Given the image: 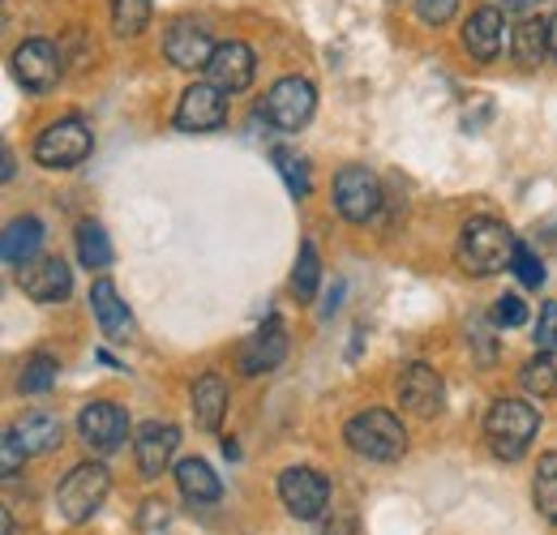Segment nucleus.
I'll use <instances>...</instances> for the list:
<instances>
[{"label":"nucleus","mask_w":557,"mask_h":535,"mask_svg":"<svg viewBox=\"0 0 557 535\" xmlns=\"http://www.w3.org/2000/svg\"><path fill=\"white\" fill-rule=\"evenodd\" d=\"M515 249H519V240L497 219H472L459 232V266L468 270V274H476V278L510 266L515 262Z\"/></svg>","instance_id":"obj_1"},{"label":"nucleus","mask_w":557,"mask_h":535,"mask_svg":"<svg viewBox=\"0 0 557 535\" xmlns=\"http://www.w3.org/2000/svg\"><path fill=\"white\" fill-rule=\"evenodd\" d=\"M344 437H348V446L356 455H364L373 463H399L404 450H408V428L386 407H369V411L351 415Z\"/></svg>","instance_id":"obj_2"},{"label":"nucleus","mask_w":557,"mask_h":535,"mask_svg":"<svg viewBox=\"0 0 557 535\" xmlns=\"http://www.w3.org/2000/svg\"><path fill=\"white\" fill-rule=\"evenodd\" d=\"M536 428H541V411L528 407L523 399H497L485 415L488 446H493V455L506 459V463H515V459L528 455V441L536 437Z\"/></svg>","instance_id":"obj_3"},{"label":"nucleus","mask_w":557,"mask_h":535,"mask_svg":"<svg viewBox=\"0 0 557 535\" xmlns=\"http://www.w3.org/2000/svg\"><path fill=\"white\" fill-rule=\"evenodd\" d=\"M108 488H112L108 468H99V463H82V468H73L70 475L61 480V488H57V506H61V514H65L70 523H86V519L108 501Z\"/></svg>","instance_id":"obj_4"},{"label":"nucleus","mask_w":557,"mask_h":535,"mask_svg":"<svg viewBox=\"0 0 557 535\" xmlns=\"http://www.w3.org/2000/svg\"><path fill=\"white\" fill-rule=\"evenodd\" d=\"M313 108H318V90H313L305 77H278L275 86L267 90L262 116H267L275 129H283V134H296V129L309 125Z\"/></svg>","instance_id":"obj_5"},{"label":"nucleus","mask_w":557,"mask_h":535,"mask_svg":"<svg viewBox=\"0 0 557 535\" xmlns=\"http://www.w3.org/2000/svg\"><path fill=\"white\" fill-rule=\"evenodd\" d=\"M278 501L287 506L292 519H322L331 506V480L313 468H287L278 475Z\"/></svg>","instance_id":"obj_6"},{"label":"nucleus","mask_w":557,"mask_h":535,"mask_svg":"<svg viewBox=\"0 0 557 535\" xmlns=\"http://www.w3.org/2000/svg\"><path fill=\"white\" fill-rule=\"evenodd\" d=\"M90 146H95L90 129L70 116V121H57V125H48L44 134L35 137V159L44 167H77L90 154Z\"/></svg>","instance_id":"obj_7"},{"label":"nucleus","mask_w":557,"mask_h":535,"mask_svg":"<svg viewBox=\"0 0 557 535\" xmlns=\"http://www.w3.org/2000/svg\"><path fill=\"white\" fill-rule=\"evenodd\" d=\"M335 206H339V214H344L348 223L373 219L377 206H382V181H377L369 167L351 163V167H344V172L335 176Z\"/></svg>","instance_id":"obj_8"},{"label":"nucleus","mask_w":557,"mask_h":535,"mask_svg":"<svg viewBox=\"0 0 557 535\" xmlns=\"http://www.w3.org/2000/svg\"><path fill=\"white\" fill-rule=\"evenodd\" d=\"M77 433H82V441H86L90 450L112 455V450H121L125 437H129V415H125V407H116V402H86L82 415H77Z\"/></svg>","instance_id":"obj_9"},{"label":"nucleus","mask_w":557,"mask_h":535,"mask_svg":"<svg viewBox=\"0 0 557 535\" xmlns=\"http://www.w3.org/2000/svg\"><path fill=\"white\" fill-rule=\"evenodd\" d=\"M223 121H227V90H219L214 82H194L181 95L176 125L185 134H207V129H219Z\"/></svg>","instance_id":"obj_10"},{"label":"nucleus","mask_w":557,"mask_h":535,"mask_svg":"<svg viewBox=\"0 0 557 535\" xmlns=\"http://www.w3.org/2000/svg\"><path fill=\"white\" fill-rule=\"evenodd\" d=\"M13 77H17L26 90H35V95L52 90L57 77H61V52H57V43H48V39H26V43L13 52Z\"/></svg>","instance_id":"obj_11"},{"label":"nucleus","mask_w":557,"mask_h":535,"mask_svg":"<svg viewBox=\"0 0 557 535\" xmlns=\"http://www.w3.org/2000/svg\"><path fill=\"white\" fill-rule=\"evenodd\" d=\"M214 48H219V43H210L207 26L194 22V17L172 22V26H168V39H163V57L176 69H189V73H194V69H207L210 57H214Z\"/></svg>","instance_id":"obj_12"},{"label":"nucleus","mask_w":557,"mask_h":535,"mask_svg":"<svg viewBox=\"0 0 557 535\" xmlns=\"http://www.w3.org/2000/svg\"><path fill=\"white\" fill-rule=\"evenodd\" d=\"M253 69H258L253 52H249L240 39H227V43L214 48V57H210V65H207V77L219 90L236 95V90H249V86H253Z\"/></svg>","instance_id":"obj_13"},{"label":"nucleus","mask_w":557,"mask_h":535,"mask_svg":"<svg viewBox=\"0 0 557 535\" xmlns=\"http://www.w3.org/2000/svg\"><path fill=\"white\" fill-rule=\"evenodd\" d=\"M17 287L39 304H57L73 291V274L61 258H39V262L17 270Z\"/></svg>","instance_id":"obj_14"},{"label":"nucleus","mask_w":557,"mask_h":535,"mask_svg":"<svg viewBox=\"0 0 557 535\" xmlns=\"http://www.w3.org/2000/svg\"><path fill=\"white\" fill-rule=\"evenodd\" d=\"M176 446H181V428H176V424H168V420H150V424H141V433H138L141 475L159 480V475L168 471V463H172Z\"/></svg>","instance_id":"obj_15"},{"label":"nucleus","mask_w":557,"mask_h":535,"mask_svg":"<svg viewBox=\"0 0 557 535\" xmlns=\"http://www.w3.org/2000/svg\"><path fill=\"white\" fill-rule=\"evenodd\" d=\"M399 402L408 407V411H417V415H437L442 407H446V386H442V377L429 369V364H412V369H404V377H399Z\"/></svg>","instance_id":"obj_16"},{"label":"nucleus","mask_w":557,"mask_h":535,"mask_svg":"<svg viewBox=\"0 0 557 535\" xmlns=\"http://www.w3.org/2000/svg\"><path fill=\"white\" fill-rule=\"evenodd\" d=\"M502 43H506V17H502V9H493V4L476 9L468 17V26H463V48L476 61H493L502 52Z\"/></svg>","instance_id":"obj_17"},{"label":"nucleus","mask_w":557,"mask_h":535,"mask_svg":"<svg viewBox=\"0 0 557 535\" xmlns=\"http://www.w3.org/2000/svg\"><path fill=\"white\" fill-rule=\"evenodd\" d=\"M90 309H95V322L108 338H129L134 331V318H129V304L116 296L112 278H95L90 287Z\"/></svg>","instance_id":"obj_18"},{"label":"nucleus","mask_w":557,"mask_h":535,"mask_svg":"<svg viewBox=\"0 0 557 535\" xmlns=\"http://www.w3.org/2000/svg\"><path fill=\"white\" fill-rule=\"evenodd\" d=\"M283 356H287V331L271 318L258 335L245 343V351H240V369H245L249 377H258V373H271Z\"/></svg>","instance_id":"obj_19"},{"label":"nucleus","mask_w":557,"mask_h":535,"mask_svg":"<svg viewBox=\"0 0 557 535\" xmlns=\"http://www.w3.org/2000/svg\"><path fill=\"white\" fill-rule=\"evenodd\" d=\"M39 245H44V223H39L35 214L13 219V223L4 227V262L13 270L30 266L35 253H39Z\"/></svg>","instance_id":"obj_20"},{"label":"nucleus","mask_w":557,"mask_h":535,"mask_svg":"<svg viewBox=\"0 0 557 535\" xmlns=\"http://www.w3.org/2000/svg\"><path fill=\"white\" fill-rule=\"evenodd\" d=\"M13 437L22 441L26 455H48V450L61 446V420L48 415V411H30V415H22L13 424Z\"/></svg>","instance_id":"obj_21"},{"label":"nucleus","mask_w":557,"mask_h":535,"mask_svg":"<svg viewBox=\"0 0 557 535\" xmlns=\"http://www.w3.org/2000/svg\"><path fill=\"white\" fill-rule=\"evenodd\" d=\"M176 484H181L185 501H194V506H210V501L223 497V480H219V475L210 471V463H202V459L176 463Z\"/></svg>","instance_id":"obj_22"},{"label":"nucleus","mask_w":557,"mask_h":535,"mask_svg":"<svg viewBox=\"0 0 557 535\" xmlns=\"http://www.w3.org/2000/svg\"><path fill=\"white\" fill-rule=\"evenodd\" d=\"M227 415V386L219 373H202L194 382V420L198 428H219Z\"/></svg>","instance_id":"obj_23"},{"label":"nucleus","mask_w":557,"mask_h":535,"mask_svg":"<svg viewBox=\"0 0 557 535\" xmlns=\"http://www.w3.org/2000/svg\"><path fill=\"white\" fill-rule=\"evenodd\" d=\"M510 48H515V61L519 69H541V61L549 57V22L541 17H523L510 35Z\"/></svg>","instance_id":"obj_24"},{"label":"nucleus","mask_w":557,"mask_h":535,"mask_svg":"<svg viewBox=\"0 0 557 535\" xmlns=\"http://www.w3.org/2000/svg\"><path fill=\"white\" fill-rule=\"evenodd\" d=\"M519 382H523V390H532L536 399H557V347L554 351H541L536 360H528L523 373H519Z\"/></svg>","instance_id":"obj_25"},{"label":"nucleus","mask_w":557,"mask_h":535,"mask_svg":"<svg viewBox=\"0 0 557 535\" xmlns=\"http://www.w3.org/2000/svg\"><path fill=\"white\" fill-rule=\"evenodd\" d=\"M77 258L86 270H108L112 266V240L99 223H77Z\"/></svg>","instance_id":"obj_26"},{"label":"nucleus","mask_w":557,"mask_h":535,"mask_svg":"<svg viewBox=\"0 0 557 535\" xmlns=\"http://www.w3.org/2000/svg\"><path fill=\"white\" fill-rule=\"evenodd\" d=\"M57 373H61V364L52 356H30L17 373V390L22 395H48L57 386Z\"/></svg>","instance_id":"obj_27"},{"label":"nucleus","mask_w":557,"mask_h":535,"mask_svg":"<svg viewBox=\"0 0 557 535\" xmlns=\"http://www.w3.org/2000/svg\"><path fill=\"white\" fill-rule=\"evenodd\" d=\"M318 283H322V262H318V249L305 240L300 253H296V270H292V291H296V300H313V296H318Z\"/></svg>","instance_id":"obj_28"},{"label":"nucleus","mask_w":557,"mask_h":535,"mask_svg":"<svg viewBox=\"0 0 557 535\" xmlns=\"http://www.w3.org/2000/svg\"><path fill=\"white\" fill-rule=\"evenodd\" d=\"M532 497H536V510L557 523V455H545L536 463V484H532Z\"/></svg>","instance_id":"obj_29"},{"label":"nucleus","mask_w":557,"mask_h":535,"mask_svg":"<svg viewBox=\"0 0 557 535\" xmlns=\"http://www.w3.org/2000/svg\"><path fill=\"white\" fill-rule=\"evenodd\" d=\"M150 22V0H112V30L121 39H134Z\"/></svg>","instance_id":"obj_30"},{"label":"nucleus","mask_w":557,"mask_h":535,"mask_svg":"<svg viewBox=\"0 0 557 535\" xmlns=\"http://www.w3.org/2000/svg\"><path fill=\"white\" fill-rule=\"evenodd\" d=\"M271 159H275V167L283 172L287 189H292L296 198H309V159H300V154H292V150H275Z\"/></svg>","instance_id":"obj_31"},{"label":"nucleus","mask_w":557,"mask_h":535,"mask_svg":"<svg viewBox=\"0 0 557 535\" xmlns=\"http://www.w3.org/2000/svg\"><path fill=\"white\" fill-rule=\"evenodd\" d=\"M510 270L519 274V283H523V287H541V283H545V266H541V258H536L528 245H519V249H515Z\"/></svg>","instance_id":"obj_32"},{"label":"nucleus","mask_w":557,"mask_h":535,"mask_svg":"<svg viewBox=\"0 0 557 535\" xmlns=\"http://www.w3.org/2000/svg\"><path fill=\"white\" fill-rule=\"evenodd\" d=\"M412 9H417V17L424 26H446L455 17L459 0H412Z\"/></svg>","instance_id":"obj_33"},{"label":"nucleus","mask_w":557,"mask_h":535,"mask_svg":"<svg viewBox=\"0 0 557 535\" xmlns=\"http://www.w3.org/2000/svg\"><path fill=\"white\" fill-rule=\"evenodd\" d=\"M168 523H172V510H168L159 497H150V501L141 506V519H138L141 535H163L168 532Z\"/></svg>","instance_id":"obj_34"},{"label":"nucleus","mask_w":557,"mask_h":535,"mask_svg":"<svg viewBox=\"0 0 557 535\" xmlns=\"http://www.w3.org/2000/svg\"><path fill=\"white\" fill-rule=\"evenodd\" d=\"M536 347L541 351H554L557 347V300H549L541 309V318H536Z\"/></svg>","instance_id":"obj_35"},{"label":"nucleus","mask_w":557,"mask_h":535,"mask_svg":"<svg viewBox=\"0 0 557 535\" xmlns=\"http://www.w3.org/2000/svg\"><path fill=\"white\" fill-rule=\"evenodd\" d=\"M493 322H497V326H523V322H528L523 300H519V296H502V300L493 304Z\"/></svg>","instance_id":"obj_36"},{"label":"nucleus","mask_w":557,"mask_h":535,"mask_svg":"<svg viewBox=\"0 0 557 535\" xmlns=\"http://www.w3.org/2000/svg\"><path fill=\"white\" fill-rule=\"evenodd\" d=\"M22 459H26V450H22V441L13 437V428L4 433V446H0V463H4V480H13L17 468H22Z\"/></svg>","instance_id":"obj_37"},{"label":"nucleus","mask_w":557,"mask_h":535,"mask_svg":"<svg viewBox=\"0 0 557 535\" xmlns=\"http://www.w3.org/2000/svg\"><path fill=\"white\" fill-rule=\"evenodd\" d=\"M549 57L557 61V17L549 22Z\"/></svg>","instance_id":"obj_38"},{"label":"nucleus","mask_w":557,"mask_h":535,"mask_svg":"<svg viewBox=\"0 0 557 535\" xmlns=\"http://www.w3.org/2000/svg\"><path fill=\"white\" fill-rule=\"evenodd\" d=\"M502 9H528V4H536V0H497Z\"/></svg>","instance_id":"obj_39"}]
</instances>
